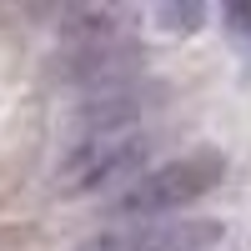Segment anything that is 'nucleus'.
<instances>
[{
    "instance_id": "nucleus-2",
    "label": "nucleus",
    "mask_w": 251,
    "mask_h": 251,
    "mask_svg": "<svg viewBox=\"0 0 251 251\" xmlns=\"http://www.w3.org/2000/svg\"><path fill=\"white\" fill-rule=\"evenodd\" d=\"M151 156V136L131 131H100V136H80L71 146V156L60 161V186L75 196L86 191H121L141 176V161Z\"/></svg>"
},
{
    "instance_id": "nucleus-4",
    "label": "nucleus",
    "mask_w": 251,
    "mask_h": 251,
    "mask_svg": "<svg viewBox=\"0 0 251 251\" xmlns=\"http://www.w3.org/2000/svg\"><path fill=\"white\" fill-rule=\"evenodd\" d=\"M141 66V50H131L126 40H96V46H71L66 75L75 86H116Z\"/></svg>"
},
{
    "instance_id": "nucleus-5",
    "label": "nucleus",
    "mask_w": 251,
    "mask_h": 251,
    "mask_svg": "<svg viewBox=\"0 0 251 251\" xmlns=\"http://www.w3.org/2000/svg\"><path fill=\"white\" fill-rule=\"evenodd\" d=\"M156 20L166 30H191V25H201V5H161Z\"/></svg>"
},
{
    "instance_id": "nucleus-1",
    "label": "nucleus",
    "mask_w": 251,
    "mask_h": 251,
    "mask_svg": "<svg viewBox=\"0 0 251 251\" xmlns=\"http://www.w3.org/2000/svg\"><path fill=\"white\" fill-rule=\"evenodd\" d=\"M221 176H226V156L216 146L171 156V161L151 166V171H141L131 186H121L111 196V216H121V221H171L191 201L211 196L221 186Z\"/></svg>"
},
{
    "instance_id": "nucleus-3",
    "label": "nucleus",
    "mask_w": 251,
    "mask_h": 251,
    "mask_svg": "<svg viewBox=\"0 0 251 251\" xmlns=\"http://www.w3.org/2000/svg\"><path fill=\"white\" fill-rule=\"evenodd\" d=\"M221 241V221H121L86 236L75 251H206Z\"/></svg>"
}]
</instances>
